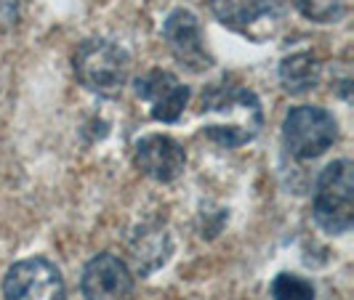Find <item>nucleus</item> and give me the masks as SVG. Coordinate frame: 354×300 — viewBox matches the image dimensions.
Returning a JSON list of instances; mask_svg holds the SVG:
<instances>
[{
  "label": "nucleus",
  "instance_id": "9b49d317",
  "mask_svg": "<svg viewBox=\"0 0 354 300\" xmlns=\"http://www.w3.org/2000/svg\"><path fill=\"white\" fill-rule=\"evenodd\" d=\"M213 17L230 30H248L272 11V0H208Z\"/></svg>",
  "mask_w": 354,
  "mask_h": 300
},
{
  "label": "nucleus",
  "instance_id": "423d86ee",
  "mask_svg": "<svg viewBox=\"0 0 354 300\" xmlns=\"http://www.w3.org/2000/svg\"><path fill=\"white\" fill-rule=\"evenodd\" d=\"M162 37L168 43V51L184 70L203 72L213 64L211 53L205 48V37L200 30V21L192 11L176 8L171 11L162 24Z\"/></svg>",
  "mask_w": 354,
  "mask_h": 300
},
{
  "label": "nucleus",
  "instance_id": "6e6552de",
  "mask_svg": "<svg viewBox=\"0 0 354 300\" xmlns=\"http://www.w3.org/2000/svg\"><path fill=\"white\" fill-rule=\"evenodd\" d=\"M136 96L149 104V114L158 123H176L189 101V90L181 86L176 74L165 70H152L136 80Z\"/></svg>",
  "mask_w": 354,
  "mask_h": 300
},
{
  "label": "nucleus",
  "instance_id": "f257e3e1",
  "mask_svg": "<svg viewBox=\"0 0 354 300\" xmlns=\"http://www.w3.org/2000/svg\"><path fill=\"white\" fill-rule=\"evenodd\" d=\"M203 117L205 136L218 146H243L253 141L264 125V109L259 96L240 83H213L203 93Z\"/></svg>",
  "mask_w": 354,
  "mask_h": 300
},
{
  "label": "nucleus",
  "instance_id": "0eeeda50",
  "mask_svg": "<svg viewBox=\"0 0 354 300\" xmlns=\"http://www.w3.org/2000/svg\"><path fill=\"white\" fill-rule=\"evenodd\" d=\"M80 290L86 300H133L136 282L125 261L112 252H102L86 263Z\"/></svg>",
  "mask_w": 354,
  "mask_h": 300
},
{
  "label": "nucleus",
  "instance_id": "20e7f679",
  "mask_svg": "<svg viewBox=\"0 0 354 300\" xmlns=\"http://www.w3.org/2000/svg\"><path fill=\"white\" fill-rule=\"evenodd\" d=\"M338 139L336 117L322 106H296L283 123V141L288 152L299 159L325 154Z\"/></svg>",
  "mask_w": 354,
  "mask_h": 300
},
{
  "label": "nucleus",
  "instance_id": "9d476101",
  "mask_svg": "<svg viewBox=\"0 0 354 300\" xmlns=\"http://www.w3.org/2000/svg\"><path fill=\"white\" fill-rule=\"evenodd\" d=\"M131 261L136 266V271L147 277L152 271H158L160 266H165V261L174 252V242L168 237V231L160 226H142L131 237Z\"/></svg>",
  "mask_w": 354,
  "mask_h": 300
},
{
  "label": "nucleus",
  "instance_id": "f03ea898",
  "mask_svg": "<svg viewBox=\"0 0 354 300\" xmlns=\"http://www.w3.org/2000/svg\"><path fill=\"white\" fill-rule=\"evenodd\" d=\"M77 83L91 93L115 96L128 80L131 59L128 53L109 40H86L72 59Z\"/></svg>",
  "mask_w": 354,
  "mask_h": 300
},
{
  "label": "nucleus",
  "instance_id": "2eb2a0df",
  "mask_svg": "<svg viewBox=\"0 0 354 300\" xmlns=\"http://www.w3.org/2000/svg\"><path fill=\"white\" fill-rule=\"evenodd\" d=\"M19 21V0H0V30H11Z\"/></svg>",
  "mask_w": 354,
  "mask_h": 300
},
{
  "label": "nucleus",
  "instance_id": "ddd939ff",
  "mask_svg": "<svg viewBox=\"0 0 354 300\" xmlns=\"http://www.w3.org/2000/svg\"><path fill=\"white\" fill-rule=\"evenodd\" d=\"M272 298L274 300H315V284L299 274H277L272 282Z\"/></svg>",
  "mask_w": 354,
  "mask_h": 300
},
{
  "label": "nucleus",
  "instance_id": "4468645a",
  "mask_svg": "<svg viewBox=\"0 0 354 300\" xmlns=\"http://www.w3.org/2000/svg\"><path fill=\"white\" fill-rule=\"evenodd\" d=\"M296 8L317 24H330L344 17V0H296Z\"/></svg>",
  "mask_w": 354,
  "mask_h": 300
},
{
  "label": "nucleus",
  "instance_id": "1a4fd4ad",
  "mask_svg": "<svg viewBox=\"0 0 354 300\" xmlns=\"http://www.w3.org/2000/svg\"><path fill=\"white\" fill-rule=\"evenodd\" d=\"M133 157H136V165L144 176H149L158 183L176 181L187 168L184 146L174 141L171 136H162V133H152V136L139 139L136 149H133Z\"/></svg>",
  "mask_w": 354,
  "mask_h": 300
},
{
  "label": "nucleus",
  "instance_id": "39448f33",
  "mask_svg": "<svg viewBox=\"0 0 354 300\" xmlns=\"http://www.w3.org/2000/svg\"><path fill=\"white\" fill-rule=\"evenodd\" d=\"M3 300H67L62 271L46 258H27L8 268Z\"/></svg>",
  "mask_w": 354,
  "mask_h": 300
},
{
  "label": "nucleus",
  "instance_id": "7ed1b4c3",
  "mask_svg": "<svg viewBox=\"0 0 354 300\" xmlns=\"http://www.w3.org/2000/svg\"><path fill=\"white\" fill-rule=\"evenodd\" d=\"M315 221L328 234H346L354 226V181L349 159H336L319 173Z\"/></svg>",
  "mask_w": 354,
  "mask_h": 300
},
{
  "label": "nucleus",
  "instance_id": "f8f14e48",
  "mask_svg": "<svg viewBox=\"0 0 354 300\" xmlns=\"http://www.w3.org/2000/svg\"><path fill=\"white\" fill-rule=\"evenodd\" d=\"M319 80V61L315 53L299 51L285 56L280 61V83L288 93H306L317 86Z\"/></svg>",
  "mask_w": 354,
  "mask_h": 300
}]
</instances>
